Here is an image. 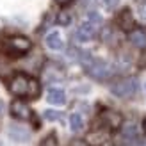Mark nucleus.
Here are the masks:
<instances>
[{"mask_svg":"<svg viewBox=\"0 0 146 146\" xmlns=\"http://www.w3.org/2000/svg\"><path fill=\"white\" fill-rule=\"evenodd\" d=\"M9 91L14 96L36 100L41 93V87H39V82L36 78L25 75V73H16L9 82Z\"/></svg>","mask_w":146,"mask_h":146,"instance_id":"nucleus-1","label":"nucleus"},{"mask_svg":"<svg viewBox=\"0 0 146 146\" xmlns=\"http://www.w3.org/2000/svg\"><path fill=\"white\" fill-rule=\"evenodd\" d=\"M57 23L62 25V27L70 25V23H71V14H70V13H61L59 16H57Z\"/></svg>","mask_w":146,"mask_h":146,"instance_id":"nucleus-16","label":"nucleus"},{"mask_svg":"<svg viewBox=\"0 0 146 146\" xmlns=\"http://www.w3.org/2000/svg\"><path fill=\"white\" fill-rule=\"evenodd\" d=\"M137 89H139V84H137V78H134V77L123 78L111 86V93L118 98H130L137 93Z\"/></svg>","mask_w":146,"mask_h":146,"instance_id":"nucleus-2","label":"nucleus"},{"mask_svg":"<svg viewBox=\"0 0 146 146\" xmlns=\"http://www.w3.org/2000/svg\"><path fill=\"white\" fill-rule=\"evenodd\" d=\"M144 87H146V84H144Z\"/></svg>","mask_w":146,"mask_h":146,"instance_id":"nucleus-25","label":"nucleus"},{"mask_svg":"<svg viewBox=\"0 0 146 146\" xmlns=\"http://www.w3.org/2000/svg\"><path fill=\"white\" fill-rule=\"evenodd\" d=\"M31 48H32V43L29 41L27 38H21V36L11 38V39H7V43H5V50H7V52L16 54V55H23Z\"/></svg>","mask_w":146,"mask_h":146,"instance_id":"nucleus-4","label":"nucleus"},{"mask_svg":"<svg viewBox=\"0 0 146 146\" xmlns=\"http://www.w3.org/2000/svg\"><path fill=\"white\" fill-rule=\"evenodd\" d=\"M45 43H46V46H48L50 50H62V46H64V41H62V38H61V34L55 32V31L50 32V34L46 36Z\"/></svg>","mask_w":146,"mask_h":146,"instance_id":"nucleus-10","label":"nucleus"},{"mask_svg":"<svg viewBox=\"0 0 146 146\" xmlns=\"http://www.w3.org/2000/svg\"><path fill=\"white\" fill-rule=\"evenodd\" d=\"M45 119H48V121H57V119H61V112L59 111H45Z\"/></svg>","mask_w":146,"mask_h":146,"instance_id":"nucleus-17","label":"nucleus"},{"mask_svg":"<svg viewBox=\"0 0 146 146\" xmlns=\"http://www.w3.org/2000/svg\"><path fill=\"white\" fill-rule=\"evenodd\" d=\"M7 135H9V139L14 141V143H27L31 139V132L21 127V125H16V123H11L9 128H7Z\"/></svg>","mask_w":146,"mask_h":146,"instance_id":"nucleus-6","label":"nucleus"},{"mask_svg":"<svg viewBox=\"0 0 146 146\" xmlns=\"http://www.w3.org/2000/svg\"><path fill=\"white\" fill-rule=\"evenodd\" d=\"M123 134H125V137H135V135H137L135 125H127L125 128H123Z\"/></svg>","mask_w":146,"mask_h":146,"instance_id":"nucleus-19","label":"nucleus"},{"mask_svg":"<svg viewBox=\"0 0 146 146\" xmlns=\"http://www.w3.org/2000/svg\"><path fill=\"white\" fill-rule=\"evenodd\" d=\"M39 146H59V141H57V135L52 132V134H48L45 139L41 141V144Z\"/></svg>","mask_w":146,"mask_h":146,"instance_id":"nucleus-15","label":"nucleus"},{"mask_svg":"<svg viewBox=\"0 0 146 146\" xmlns=\"http://www.w3.org/2000/svg\"><path fill=\"white\" fill-rule=\"evenodd\" d=\"M86 71L94 80H105L111 75V68L104 59H89V62L86 64Z\"/></svg>","mask_w":146,"mask_h":146,"instance_id":"nucleus-3","label":"nucleus"},{"mask_svg":"<svg viewBox=\"0 0 146 146\" xmlns=\"http://www.w3.org/2000/svg\"><path fill=\"white\" fill-rule=\"evenodd\" d=\"M128 39H130L132 45L139 46V48H144L146 46V31L144 29H134V31H130Z\"/></svg>","mask_w":146,"mask_h":146,"instance_id":"nucleus-9","label":"nucleus"},{"mask_svg":"<svg viewBox=\"0 0 146 146\" xmlns=\"http://www.w3.org/2000/svg\"><path fill=\"white\" fill-rule=\"evenodd\" d=\"M9 109H11V114L16 119H20V121H25V119H31L32 118L31 107H29L25 102H21V100H13Z\"/></svg>","mask_w":146,"mask_h":146,"instance_id":"nucleus-5","label":"nucleus"},{"mask_svg":"<svg viewBox=\"0 0 146 146\" xmlns=\"http://www.w3.org/2000/svg\"><path fill=\"white\" fill-rule=\"evenodd\" d=\"M55 2H57V4H61V5H66V4L71 2V0H55Z\"/></svg>","mask_w":146,"mask_h":146,"instance_id":"nucleus-21","label":"nucleus"},{"mask_svg":"<svg viewBox=\"0 0 146 146\" xmlns=\"http://www.w3.org/2000/svg\"><path fill=\"white\" fill-rule=\"evenodd\" d=\"M71 146H86V144H84V143H73Z\"/></svg>","mask_w":146,"mask_h":146,"instance_id":"nucleus-23","label":"nucleus"},{"mask_svg":"<svg viewBox=\"0 0 146 146\" xmlns=\"http://www.w3.org/2000/svg\"><path fill=\"white\" fill-rule=\"evenodd\" d=\"M70 128L73 130V132H80V130H84V119L80 114H71L70 116Z\"/></svg>","mask_w":146,"mask_h":146,"instance_id":"nucleus-14","label":"nucleus"},{"mask_svg":"<svg viewBox=\"0 0 146 146\" xmlns=\"http://www.w3.org/2000/svg\"><path fill=\"white\" fill-rule=\"evenodd\" d=\"M4 112V102H0V114Z\"/></svg>","mask_w":146,"mask_h":146,"instance_id":"nucleus-22","label":"nucleus"},{"mask_svg":"<svg viewBox=\"0 0 146 146\" xmlns=\"http://www.w3.org/2000/svg\"><path fill=\"white\" fill-rule=\"evenodd\" d=\"M64 78V73L59 70V68H48V70H45V80L46 82H59V80H62Z\"/></svg>","mask_w":146,"mask_h":146,"instance_id":"nucleus-13","label":"nucleus"},{"mask_svg":"<svg viewBox=\"0 0 146 146\" xmlns=\"http://www.w3.org/2000/svg\"><path fill=\"white\" fill-rule=\"evenodd\" d=\"M46 100H48V104H52V105H64L66 104V93L62 89H50Z\"/></svg>","mask_w":146,"mask_h":146,"instance_id":"nucleus-11","label":"nucleus"},{"mask_svg":"<svg viewBox=\"0 0 146 146\" xmlns=\"http://www.w3.org/2000/svg\"><path fill=\"white\" fill-rule=\"evenodd\" d=\"M118 2H119V0H104V5L107 7V9H111V7L118 5Z\"/></svg>","mask_w":146,"mask_h":146,"instance_id":"nucleus-20","label":"nucleus"},{"mask_svg":"<svg viewBox=\"0 0 146 146\" xmlns=\"http://www.w3.org/2000/svg\"><path fill=\"white\" fill-rule=\"evenodd\" d=\"M143 127H144V132H146V119H144V125Z\"/></svg>","mask_w":146,"mask_h":146,"instance_id":"nucleus-24","label":"nucleus"},{"mask_svg":"<svg viewBox=\"0 0 146 146\" xmlns=\"http://www.w3.org/2000/svg\"><path fill=\"white\" fill-rule=\"evenodd\" d=\"M104 121L107 123V127H111V128H118L119 125H121V116L118 114V112H114V111H107V112H104Z\"/></svg>","mask_w":146,"mask_h":146,"instance_id":"nucleus-12","label":"nucleus"},{"mask_svg":"<svg viewBox=\"0 0 146 146\" xmlns=\"http://www.w3.org/2000/svg\"><path fill=\"white\" fill-rule=\"evenodd\" d=\"M94 34H96V25H93L91 21L87 20V21H84V23L78 27V31H77V39L82 41V43H86V41H89Z\"/></svg>","mask_w":146,"mask_h":146,"instance_id":"nucleus-7","label":"nucleus"},{"mask_svg":"<svg viewBox=\"0 0 146 146\" xmlns=\"http://www.w3.org/2000/svg\"><path fill=\"white\" fill-rule=\"evenodd\" d=\"M87 20H89L93 25H96V27H98V25L102 23V16H100L98 13H94V11H91L89 14H87Z\"/></svg>","mask_w":146,"mask_h":146,"instance_id":"nucleus-18","label":"nucleus"},{"mask_svg":"<svg viewBox=\"0 0 146 146\" xmlns=\"http://www.w3.org/2000/svg\"><path fill=\"white\" fill-rule=\"evenodd\" d=\"M118 25L123 29V31H134L135 27V18L130 9H123L118 14Z\"/></svg>","mask_w":146,"mask_h":146,"instance_id":"nucleus-8","label":"nucleus"}]
</instances>
